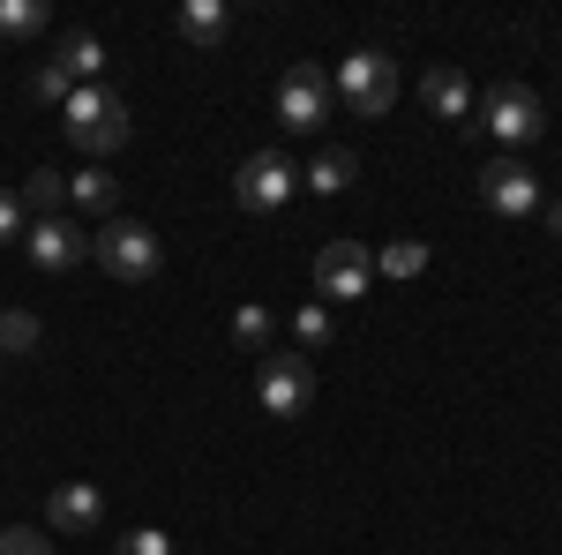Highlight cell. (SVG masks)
Instances as JSON below:
<instances>
[{"instance_id":"cell-17","label":"cell","mask_w":562,"mask_h":555,"mask_svg":"<svg viewBox=\"0 0 562 555\" xmlns=\"http://www.w3.org/2000/svg\"><path fill=\"white\" fill-rule=\"evenodd\" d=\"M68 203H83V211H105V218H113V203H121V180H113L105 166L68 173Z\"/></svg>"},{"instance_id":"cell-12","label":"cell","mask_w":562,"mask_h":555,"mask_svg":"<svg viewBox=\"0 0 562 555\" xmlns=\"http://www.w3.org/2000/svg\"><path fill=\"white\" fill-rule=\"evenodd\" d=\"M420 106H428L435 121H473L480 90L465 84V68H428V76H420Z\"/></svg>"},{"instance_id":"cell-26","label":"cell","mask_w":562,"mask_h":555,"mask_svg":"<svg viewBox=\"0 0 562 555\" xmlns=\"http://www.w3.org/2000/svg\"><path fill=\"white\" fill-rule=\"evenodd\" d=\"M31 233V218H23V196H8L0 188V241H23Z\"/></svg>"},{"instance_id":"cell-8","label":"cell","mask_w":562,"mask_h":555,"mask_svg":"<svg viewBox=\"0 0 562 555\" xmlns=\"http://www.w3.org/2000/svg\"><path fill=\"white\" fill-rule=\"evenodd\" d=\"M480 203L495 218H540V180H532V166L525 158H495V166H480Z\"/></svg>"},{"instance_id":"cell-13","label":"cell","mask_w":562,"mask_h":555,"mask_svg":"<svg viewBox=\"0 0 562 555\" xmlns=\"http://www.w3.org/2000/svg\"><path fill=\"white\" fill-rule=\"evenodd\" d=\"M225 31H233V8H225V0H180V38H188V45L217 53Z\"/></svg>"},{"instance_id":"cell-9","label":"cell","mask_w":562,"mask_h":555,"mask_svg":"<svg viewBox=\"0 0 562 555\" xmlns=\"http://www.w3.org/2000/svg\"><path fill=\"white\" fill-rule=\"evenodd\" d=\"M375 286V256L360 248V241H330L323 256H315V293H323V308L330 300H360Z\"/></svg>"},{"instance_id":"cell-25","label":"cell","mask_w":562,"mask_h":555,"mask_svg":"<svg viewBox=\"0 0 562 555\" xmlns=\"http://www.w3.org/2000/svg\"><path fill=\"white\" fill-rule=\"evenodd\" d=\"M121 555H173V541L158 525H135V533H121Z\"/></svg>"},{"instance_id":"cell-7","label":"cell","mask_w":562,"mask_h":555,"mask_svg":"<svg viewBox=\"0 0 562 555\" xmlns=\"http://www.w3.org/2000/svg\"><path fill=\"white\" fill-rule=\"evenodd\" d=\"M330 121V76L323 68H285L278 76V129H293V135H315Z\"/></svg>"},{"instance_id":"cell-16","label":"cell","mask_w":562,"mask_h":555,"mask_svg":"<svg viewBox=\"0 0 562 555\" xmlns=\"http://www.w3.org/2000/svg\"><path fill=\"white\" fill-rule=\"evenodd\" d=\"M285 331H293V353H323V345L338 338V315H330V308H323V300H301V308H293V323H285Z\"/></svg>"},{"instance_id":"cell-10","label":"cell","mask_w":562,"mask_h":555,"mask_svg":"<svg viewBox=\"0 0 562 555\" xmlns=\"http://www.w3.org/2000/svg\"><path fill=\"white\" fill-rule=\"evenodd\" d=\"M23 256L38 263V270H76L90 256V233L76 218H31V233H23Z\"/></svg>"},{"instance_id":"cell-14","label":"cell","mask_w":562,"mask_h":555,"mask_svg":"<svg viewBox=\"0 0 562 555\" xmlns=\"http://www.w3.org/2000/svg\"><path fill=\"white\" fill-rule=\"evenodd\" d=\"M53 60H60L76 84H105V60H113V53H105V38H90V31H60V53H53Z\"/></svg>"},{"instance_id":"cell-18","label":"cell","mask_w":562,"mask_h":555,"mask_svg":"<svg viewBox=\"0 0 562 555\" xmlns=\"http://www.w3.org/2000/svg\"><path fill=\"white\" fill-rule=\"evenodd\" d=\"M270 338H278V315H270V308H256V300H240V308H233V345H240V353H270Z\"/></svg>"},{"instance_id":"cell-19","label":"cell","mask_w":562,"mask_h":555,"mask_svg":"<svg viewBox=\"0 0 562 555\" xmlns=\"http://www.w3.org/2000/svg\"><path fill=\"white\" fill-rule=\"evenodd\" d=\"M45 31H53L45 0H0V38H45Z\"/></svg>"},{"instance_id":"cell-22","label":"cell","mask_w":562,"mask_h":555,"mask_svg":"<svg viewBox=\"0 0 562 555\" xmlns=\"http://www.w3.org/2000/svg\"><path fill=\"white\" fill-rule=\"evenodd\" d=\"M375 270H390V278H420V270H428V241H390L383 256H375Z\"/></svg>"},{"instance_id":"cell-15","label":"cell","mask_w":562,"mask_h":555,"mask_svg":"<svg viewBox=\"0 0 562 555\" xmlns=\"http://www.w3.org/2000/svg\"><path fill=\"white\" fill-rule=\"evenodd\" d=\"M301 180L315 188V196H346L352 180H360V158H352L346 143H330V151H323V158H315V166H307Z\"/></svg>"},{"instance_id":"cell-2","label":"cell","mask_w":562,"mask_h":555,"mask_svg":"<svg viewBox=\"0 0 562 555\" xmlns=\"http://www.w3.org/2000/svg\"><path fill=\"white\" fill-rule=\"evenodd\" d=\"M330 98H346L360 121H383L390 106H397V60L375 53V45H360L338 60V76H330Z\"/></svg>"},{"instance_id":"cell-23","label":"cell","mask_w":562,"mask_h":555,"mask_svg":"<svg viewBox=\"0 0 562 555\" xmlns=\"http://www.w3.org/2000/svg\"><path fill=\"white\" fill-rule=\"evenodd\" d=\"M31 345H38V315L8 308V315H0V353H31Z\"/></svg>"},{"instance_id":"cell-27","label":"cell","mask_w":562,"mask_h":555,"mask_svg":"<svg viewBox=\"0 0 562 555\" xmlns=\"http://www.w3.org/2000/svg\"><path fill=\"white\" fill-rule=\"evenodd\" d=\"M540 218H548V233L562 241V203H540Z\"/></svg>"},{"instance_id":"cell-6","label":"cell","mask_w":562,"mask_h":555,"mask_svg":"<svg viewBox=\"0 0 562 555\" xmlns=\"http://www.w3.org/2000/svg\"><path fill=\"white\" fill-rule=\"evenodd\" d=\"M480 129L495 135V143H510V151H525V143H540L548 113H540V98H532L525 84H495L487 98H480Z\"/></svg>"},{"instance_id":"cell-4","label":"cell","mask_w":562,"mask_h":555,"mask_svg":"<svg viewBox=\"0 0 562 555\" xmlns=\"http://www.w3.org/2000/svg\"><path fill=\"white\" fill-rule=\"evenodd\" d=\"M256 406L270 421H301L307 406H315V368H307V353H262Z\"/></svg>"},{"instance_id":"cell-5","label":"cell","mask_w":562,"mask_h":555,"mask_svg":"<svg viewBox=\"0 0 562 555\" xmlns=\"http://www.w3.org/2000/svg\"><path fill=\"white\" fill-rule=\"evenodd\" d=\"M293 196H301V173H293L285 151H256V158H240V173H233V203L256 211V218L285 211Z\"/></svg>"},{"instance_id":"cell-3","label":"cell","mask_w":562,"mask_h":555,"mask_svg":"<svg viewBox=\"0 0 562 555\" xmlns=\"http://www.w3.org/2000/svg\"><path fill=\"white\" fill-rule=\"evenodd\" d=\"M90 256L105 263L121 286H143V278H158V233H150L143 218H105V225L90 233Z\"/></svg>"},{"instance_id":"cell-24","label":"cell","mask_w":562,"mask_h":555,"mask_svg":"<svg viewBox=\"0 0 562 555\" xmlns=\"http://www.w3.org/2000/svg\"><path fill=\"white\" fill-rule=\"evenodd\" d=\"M0 555H53V541H45L38 525H8L0 533Z\"/></svg>"},{"instance_id":"cell-21","label":"cell","mask_w":562,"mask_h":555,"mask_svg":"<svg viewBox=\"0 0 562 555\" xmlns=\"http://www.w3.org/2000/svg\"><path fill=\"white\" fill-rule=\"evenodd\" d=\"M76 90H83V84H76L60 60H38V68H31V98H38V106H68Z\"/></svg>"},{"instance_id":"cell-1","label":"cell","mask_w":562,"mask_h":555,"mask_svg":"<svg viewBox=\"0 0 562 555\" xmlns=\"http://www.w3.org/2000/svg\"><path fill=\"white\" fill-rule=\"evenodd\" d=\"M60 129H68V143L76 151H90V158H105V151H121L128 143V106H121V90L113 84H83L68 106H60Z\"/></svg>"},{"instance_id":"cell-11","label":"cell","mask_w":562,"mask_h":555,"mask_svg":"<svg viewBox=\"0 0 562 555\" xmlns=\"http://www.w3.org/2000/svg\"><path fill=\"white\" fill-rule=\"evenodd\" d=\"M45 518H53V533H68V541H83L105 525V496L90 488V480H60L53 496H45Z\"/></svg>"},{"instance_id":"cell-20","label":"cell","mask_w":562,"mask_h":555,"mask_svg":"<svg viewBox=\"0 0 562 555\" xmlns=\"http://www.w3.org/2000/svg\"><path fill=\"white\" fill-rule=\"evenodd\" d=\"M60 196H68V173L38 166L31 180H23V218H60Z\"/></svg>"}]
</instances>
